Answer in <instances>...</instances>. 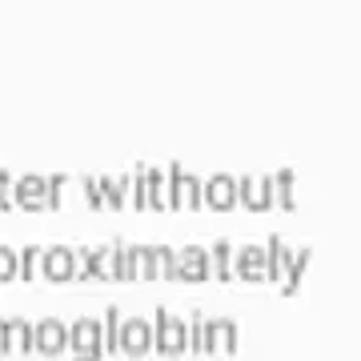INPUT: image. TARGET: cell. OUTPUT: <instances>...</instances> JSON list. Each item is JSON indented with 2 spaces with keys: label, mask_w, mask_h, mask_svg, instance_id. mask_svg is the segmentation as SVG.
Returning a JSON list of instances; mask_svg holds the SVG:
<instances>
[{
  "label": "cell",
  "mask_w": 361,
  "mask_h": 361,
  "mask_svg": "<svg viewBox=\"0 0 361 361\" xmlns=\"http://www.w3.org/2000/svg\"><path fill=\"white\" fill-rule=\"evenodd\" d=\"M153 349L157 353H165V357H177L189 349V334H185V322L173 317V313L161 305L157 310V322H153Z\"/></svg>",
  "instance_id": "6da1fadb"
},
{
  "label": "cell",
  "mask_w": 361,
  "mask_h": 361,
  "mask_svg": "<svg viewBox=\"0 0 361 361\" xmlns=\"http://www.w3.org/2000/svg\"><path fill=\"white\" fill-rule=\"evenodd\" d=\"M68 349H73V361H101V322L92 317H77L68 325Z\"/></svg>",
  "instance_id": "7a4b0ae2"
},
{
  "label": "cell",
  "mask_w": 361,
  "mask_h": 361,
  "mask_svg": "<svg viewBox=\"0 0 361 361\" xmlns=\"http://www.w3.org/2000/svg\"><path fill=\"white\" fill-rule=\"evenodd\" d=\"M116 353H129V357H145V353H153V322H145V317H129V322H121Z\"/></svg>",
  "instance_id": "3957f363"
},
{
  "label": "cell",
  "mask_w": 361,
  "mask_h": 361,
  "mask_svg": "<svg viewBox=\"0 0 361 361\" xmlns=\"http://www.w3.org/2000/svg\"><path fill=\"white\" fill-rule=\"evenodd\" d=\"M13 201L28 213L37 209H49V177L40 173H25V177H13Z\"/></svg>",
  "instance_id": "277c9868"
},
{
  "label": "cell",
  "mask_w": 361,
  "mask_h": 361,
  "mask_svg": "<svg viewBox=\"0 0 361 361\" xmlns=\"http://www.w3.org/2000/svg\"><path fill=\"white\" fill-rule=\"evenodd\" d=\"M201 205L217 209V213L233 209V205H237V177H229V173L201 177Z\"/></svg>",
  "instance_id": "5b68a950"
},
{
  "label": "cell",
  "mask_w": 361,
  "mask_h": 361,
  "mask_svg": "<svg viewBox=\"0 0 361 361\" xmlns=\"http://www.w3.org/2000/svg\"><path fill=\"white\" fill-rule=\"evenodd\" d=\"M32 349L44 353V357H56L68 349V325L61 317H44V322L32 325Z\"/></svg>",
  "instance_id": "8992f818"
},
{
  "label": "cell",
  "mask_w": 361,
  "mask_h": 361,
  "mask_svg": "<svg viewBox=\"0 0 361 361\" xmlns=\"http://www.w3.org/2000/svg\"><path fill=\"white\" fill-rule=\"evenodd\" d=\"M241 349V329L233 317H209L205 322V353H237Z\"/></svg>",
  "instance_id": "52a82bcc"
},
{
  "label": "cell",
  "mask_w": 361,
  "mask_h": 361,
  "mask_svg": "<svg viewBox=\"0 0 361 361\" xmlns=\"http://www.w3.org/2000/svg\"><path fill=\"white\" fill-rule=\"evenodd\" d=\"M237 201H241L245 209H253V213L273 209V177H261V173L241 177L237 180Z\"/></svg>",
  "instance_id": "ba28073f"
},
{
  "label": "cell",
  "mask_w": 361,
  "mask_h": 361,
  "mask_svg": "<svg viewBox=\"0 0 361 361\" xmlns=\"http://www.w3.org/2000/svg\"><path fill=\"white\" fill-rule=\"evenodd\" d=\"M165 173H169V180H173V209H197L201 205V177H197V173H185L177 161H173Z\"/></svg>",
  "instance_id": "9c48e42d"
},
{
  "label": "cell",
  "mask_w": 361,
  "mask_h": 361,
  "mask_svg": "<svg viewBox=\"0 0 361 361\" xmlns=\"http://www.w3.org/2000/svg\"><path fill=\"white\" fill-rule=\"evenodd\" d=\"M233 277H241V281H269L265 249H261V245H241V249H233Z\"/></svg>",
  "instance_id": "30bf717a"
},
{
  "label": "cell",
  "mask_w": 361,
  "mask_h": 361,
  "mask_svg": "<svg viewBox=\"0 0 361 361\" xmlns=\"http://www.w3.org/2000/svg\"><path fill=\"white\" fill-rule=\"evenodd\" d=\"M73 273H77L73 245H49L40 253V277H49V281H73Z\"/></svg>",
  "instance_id": "8fae6325"
},
{
  "label": "cell",
  "mask_w": 361,
  "mask_h": 361,
  "mask_svg": "<svg viewBox=\"0 0 361 361\" xmlns=\"http://www.w3.org/2000/svg\"><path fill=\"white\" fill-rule=\"evenodd\" d=\"M177 277L189 285L209 281V249L205 245H185L177 253Z\"/></svg>",
  "instance_id": "7c38bea8"
},
{
  "label": "cell",
  "mask_w": 361,
  "mask_h": 361,
  "mask_svg": "<svg viewBox=\"0 0 361 361\" xmlns=\"http://www.w3.org/2000/svg\"><path fill=\"white\" fill-rule=\"evenodd\" d=\"M4 353H32V322L25 317L4 322Z\"/></svg>",
  "instance_id": "4fadbf2b"
},
{
  "label": "cell",
  "mask_w": 361,
  "mask_h": 361,
  "mask_svg": "<svg viewBox=\"0 0 361 361\" xmlns=\"http://www.w3.org/2000/svg\"><path fill=\"white\" fill-rule=\"evenodd\" d=\"M209 277H217L221 285L233 281V241H213L209 245Z\"/></svg>",
  "instance_id": "5bb4252c"
},
{
  "label": "cell",
  "mask_w": 361,
  "mask_h": 361,
  "mask_svg": "<svg viewBox=\"0 0 361 361\" xmlns=\"http://www.w3.org/2000/svg\"><path fill=\"white\" fill-rule=\"evenodd\" d=\"M289 261H293L289 245H285L281 237H273L269 245H265V265H269V281H281L285 273H289Z\"/></svg>",
  "instance_id": "9a60e30c"
},
{
  "label": "cell",
  "mask_w": 361,
  "mask_h": 361,
  "mask_svg": "<svg viewBox=\"0 0 361 361\" xmlns=\"http://www.w3.org/2000/svg\"><path fill=\"white\" fill-rule=\"evenodd\" d=\"M101 185V205L104 209H121L129 201V177H97Z\"/></svg>",
  "instance_id": "2e32d148"
},
{
  "label": "cell",
  "mask_w": 361,
  "mask_h": 361,
  "mask_svg": "<svg viewBox=\"0 0 361 361\" xmlns=\"http://www.w3.org/2000/svg\"><path fill=\"white\" fill-rule=\"evenodd\" d=\"M153 281H177V249L153 245Z\"/></svg>",
  "instance_id": "e0dca14e"
},
{
  "label": "cell",
  "mask_w": 361,
  "mask_h": 361,
  "mask_svg": "<svg viewBox=\"0 0 361 361\" xmlns=\"http://www.w3.org/2000/svg\"><path fill=\"white\" fill-rule=\"evenodd\" d=\"M293 169H281L277 177H273V205H281L285 213H293L297 209V197H293Z\"/></svg>",
  "instance_id": "ac0fdd59"
},
{
  "label": "cell",
  "mask_w": 361,
  "mask_h": 361,
  "mask_svg": "<svg viewBox=\"0 0 361 361\" xmlns=\"http://www.w3.org/2000/svg\"><path fill=\"white\" fill-rule=\"evenodd\" d=\"M40 253H44L40 245H25L16 253V277L20 281H37L40 277Z\"/></svg>",
  "instance_id": "d6986e66"
},
{
  "label": "cell",
  "mask_w": 361,
  "mask_h": 361,
  "mask_svg": "<svg viewBox=\"0 0 361 361\" xmlns=\"http://www.w3.org/2000/svg\"><path fill=\"white\" fill-rule=\"evenodd\" d=\"M305 269H310V249L293 253V261H289V273L277 281V285H281V293H297V289H301V277H305Z\"/></svg>",
  "instance_id": "ffe728a7"
},
{
  "label": "cell",
  "mask_w": 361,
  "mask_h": 361,
  "mask_svg": "<svg viewBox=\"0 0 361 361\" xmlns=\"http://www.w3.org/2000/svg\"><path fill=\"white\" fill-rule=\"evenodd\" d=\"M116 334H121V310L109 305L104 310V322H101V349L104 353H116Z\"/></svg>",
  "instance_id": "44dd1931"
},
{
  "label": "cell",
  "mask_w": 361,
  "mask_h": 361,
  "mask_svg": "<svg viewBox=\"0 0 361 361\" xmlns=\"http://www.w3.org/2000/svg\"><path fill=\"white\" fill-rule=\"evenodd\" d=\"M113 281H137V273H133V253H129V245H121V241H113Z\"/></svg>",
  "instance_id": "7402d4cb"
},
{
  "label": "cell",
  "mask_w": 361,
  "mask_h": 361,
  "mask_svg": "<svg viewBox=\"0 0 361 361\" xmlns=\"http://www.w3.org/2000/svg\"><path fill=\"white\" fill-rule=\"evenodd\" d=\"M185 334H189V349L193 353H205V313H193L185 322Z\"/></svg>",
  "instance_id": "603a6c76"
},
{
  "label": "cell",
  "mask_w": 361,
  "mask_h": 361,
  "mask_svg": "<svg viewBox=\"0 0 361 361\" xmlns=\"http://www.w3.org/2000/svg\"><path fill=\"white\" fill-rule=\"evenodd\" d=\"M4 281H16V249L0 241V285Z\"/></svg>",
  "instance_id": "cb8c5ba5"
},
{
  "label": "cell",
  "mask_w": 361,
  "mask_h": 361,
  "mask_svg": "<svg viewBox=\"0 0 361 361\" xmlns=\"http://www.w3.org/2000/svg\"><path fill=\"white\" fill-rule=\"evenodd\" d=\"M0 209H4V213L16 209V201H13V173H8V169H0Z\"/></svg>",
  "instance_id": "d4e9b609"
},
{
  "label": "cell",
  "mask_w": 361,
  "mask_h": 361,
  "mask_svg": "<svg viewBox=\"0 0 361 361\" xmlns=\"http://www.w3.org/2000/svg\"><path fill=\"white\" fill-rule=\"evenodd\" d=\"M80 189H85V201H89V209H104V205H101V185H97V177H85V180H80Z\"/></svg>",
  "instance_id": "484cf974"
},
{
  "label": "cell",
  "mask_w": 361,
  "mask_h": 361,
  "mask_svg": "<svg viewBox=\"0 0 361 361\" xmlns=\"http://www.w3.org/2000/svg\"><path fill=\"white\" fill-rule=\"evenodd\" d=\"M0 353H4V322H0Z\"/></svg>",
  "instance_id": "4316f807"
}]
</instances>
